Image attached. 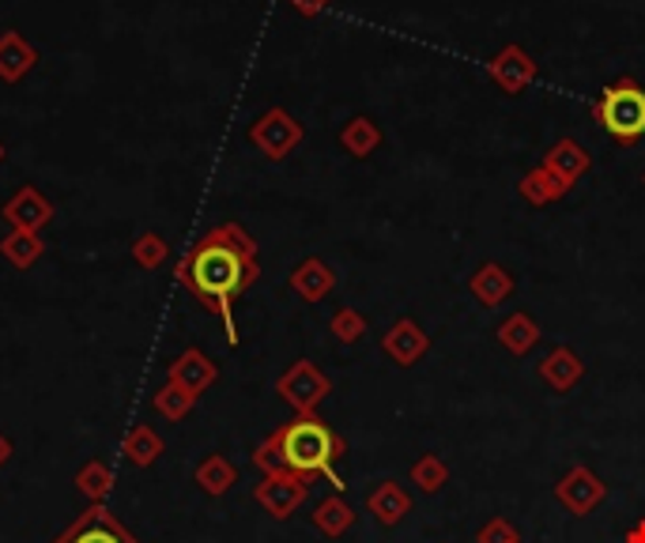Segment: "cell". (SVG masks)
Masks as SVG:
<instances>
[{
	"mask_svg": "<svg viewBox=\"0 0 645 543\" xmlns=\"http://www.w3.org/2000/svg\"><path fill=\"white\" fill-rule=\"evenodd\" d=\"M261 275L257 242L246 234L242 223H219L186 253L178 264V280L193 291V299L223 321L227 344H238L235 325V299L246 294Z\"/></svg>",
	"mask_w": 645,
	"mask_h": 543,
	"instance_id": "cell-1",
	"label": "cell"
},
{
	"mask_svg": "<svg viewBox=\"0 0 645 543\" xmlns=\"http://www.w3.org/2000/svg\"><path fill=\"white\" fill-rule=\"evenodd\" d=\"M347 453V441L329 427L325 419L313 416H294L291 422H283L280 430H272L269 438L257 446L253 464L269 472H302V476H329L333 487H344L336 476V460Z\"/></svg>",
	"mask_w": 645,
	"mask_h": 543,
	"instance_id": "cell-2",
	"label": "cell"
},
{
	"mask_svg": "<svg viewBox=\"0 0 645 543\" xmlns=\"http://www.w3.org/2000/svg\"><path fill=\"white\" fill-rule=\"evenodd\" d=\"M593 122L615 144H638L645 136V87L634 76H620L593 103Z\"/></svg>",
	"mask_w": 645,
	"mask_h": 543,
	"instance_id": "cell-3",
	"label": "cell"
},
{
	"mask_svg": "<svg viewBox=\"0 0 645 543\" xmlns=\"http://www.w3.org/2000/svg\"><path fill=\"white\" fill-rule=\"evenodd\" d=\"M302 136H306V128H302V122H294V114L283 106L264 109V114L250 125V144L272 163L288 159L294 147L302 144Z\"/></svg>",
	"mask_w": 645,
	"mask_h": 543,
	"instance_id": "cell-4",
	"label": "cell"
},
{
	"mask_svg": "<svg viewBox=\"0 0 645 543\" xmlns=\"http://www.w3.org/2000/svg\"><path fill=\"white\" fill-rule=\"evenodd\" d=\"M275 393H280L283 404H291L299 416H313L318 411V404L333 393V382H329L325 370H318V366L310 363V358H299L294 366L280 374V382H275Z\"/></svg>",
	"mask_w": 645,
	"mask_h": 543,
	"instance_id": "cell-5",
	"label": "cell"
},
{
	"mask_svg": "<svg viewBox=\"0 0 645 543\" xmlns=\"http://www.w3.org/2000/svg\"><path fill=\"white\" fill-rule=\"evenodd\" d=\"M310 494V476L302 472H291V468H283V472H269L261 483H257L253 499L261 505L269 518L275 521H288L294 510H299L302 502H306Z\"/></svg>",
	"mask_w": 645,
	"mask_h": 543,
	"instance_id": "cell-6",
	"label": "cell"
},
{
	"mask_svg": "<svg viewBox=\"0 0 645 543\" xmlns=\"http://www.w3.org/2000/svg\"><path fill=\"white\" fill-rule=\"evenodd\" d=\"M540 76V64L524 45L506 42L491 61H487V80L502 91V95H524Z\"/></svg>",
	"mask_w": 645,
	"mask_h": 543,
	"instance_id": "cell-7",
	"label": "cell"
},
{
	"mask_svg": "<svg viewBox=\"0 0 645 543\" xmlns=\"http://www.w3.org/2000/svg\"><path fill=\"white\" fill-rule=\"evenodd\" d=\"M53 543H136V540L106 505H87Z\"/></svg>",
	"mask_w": 645,
	"mask_h": 543,
	"instance_id": "cell-8",
	"label": "cell"
},
{
	"mask_svg": "<svg viewBox=\"0 0 645 543\" xmlns=\"http://www.w3.org/2000/svg\"><path fill=\"white\" fill-rule=\"evenodd\" d=\"M555 499L566 505V510L574 513V518H585V513H593L596 505L607 499V483L593 472V468L574 464L555 483Z\"/></svg>",
	"mask_w": 645,
	"mask_h": 543,
	"instance_id": "cell-9",
	"label": "cell"
},
{
	"mask_svg": "<svg viewBox=\"0 0 645 543\" xmlns=\"http://www.w3.org/2000/svg\"><path fill=\"white\" fill-rule=\"evenodd\" d=\"M0 216L8 219V227L12 230H31V234H39V230L53 219V205L34 186H23L4 200Z\"/></svg>",
	"mask_w": 645,
	"mask_h": 543,
	"instance_id": "cell-10",
	"label": "cell"
},
{
	"mask_svg": "<svg viewBox=\"0 0 645 543\" xmlns=\"http://www.w3.org/2000/svg\"><path fill=\"white\" fill-rule=\"evenodd\" d=\"M540 167L551 170L559 181H566V186L574 189L578 181L589 174V167H593V155H589L585 147L574 140V136H562V140H555L548 152L540 155Z\"/></svg>",
	"mask_w": 645,
	"mask_h": 543,
	"instance_id": "cell-11",
	"label": "cell"
},
{
	"mask_svg": "<svg viewBox=\"0 0 645 543\" xmlns=\"http://www.w3.org/2000/svg\"><path fill=\"white\" fill-rule=\"evenodd\" d=\"M430 347V336L423 333L416 317H400L389 325V333L382 336V352L393 358L396 366H416Z\"/></svg>",
	"mask_w": 645,
	"mask_h": 543,
	"instance_id": "cell-12",
	"label": "cell"
},
{
	"mask_svg": "<svg viewBox=\"0 0 645 543\" xmlns=\"http://www.w3.org/2000/svg\"><path fill=\"white\" fill-rule=\"evenodd\" d=\"M216 377H219V366L211 363L205 352H197V347H186V352L174 358L170 370H167V382H174L178 389L193 393V397L208 393L211 385H216Z\"/></svg>",
	"mask_w": 645,
	"mask_h": 543,
	"instance_id": "cell-13",
	"label": "cell"
},
{
	"mask_svg": "<svg viewBox=\"0 0 645 543\" xmlns=\"http://www.w3.org/2000/svg\"><path fill=\"white\" fill-rule=\"evenodd\" d=\"M288 283L302 302H321L336 291V272H333V264L321 261V257H306L302 264H294Z\"/></svg>",
	"mask_w": 645,
	"mask_h": 543,
	"instance_id": "cell-14",
	"label": "cell"
},
{
	"mask_svg": "<svg viewBox=\"0 0 645 543\" xmlns=\"http://www.w3.org/2000/svg\"><path fill=\"white\" fill-rule=\"evenodd\" d=\"M513 288H518V283H513V272L502 269L499 261L479 264V269L472 272V280H468V291H472V299L479 302V306H487V310L502 306V302L513 294Z\"/></svg>",
	"mask_w": 645,
	"mask_h": 543,
	"instance_id": "cell-15",
	"label": "cell"
},
{
	"mask_svg": "<svg viewBox=\"0 0 645 543\" xmlns=\"http://www.w3.org/2000/svg\"><path fill=\"white\" fill-rule=\"evenodd\" d=\"M537 374H540V382L548 385V389L570 393L585 377V363L578 358V352H570V347H551V352L540 358Z\"/></svg>",
	"mask_w": 645,
	"mask_h": 543,
	"instance_id": "cell-16",
	"label": "cell"
},
{
	"mask_svg": "<svg viewBox=\"0 0 645 543\" xmlns=\"http://www.w3.org/2000/svg\"><path fill=\"white\" fill-rule=\"evenodd\" d=\"M366 510L374 513V521L377 524H385V529H396L404 518L412 513V494L404 491L396 480H385V483H377L374 491H371V499H366Z\"/></svg>",
	"mask_w": 645,
	"mask_h": 543,
	"instance_id": "cell-17",
	"label": "cell"
},
{
	"mask_svg": "<svg viewBox=\"0 0 645 543\" xmlns=\"http://www.w3.org/2000/svg\"><path fill=\"white\" fill-rule=\"evenodd\" d=\"M495 340H499V344H502L510 355L524 358L529 352H537V344L543 340V333H540L537 317L524 314V310H518V314H510L499 328H495Z\"/></svg>",
	"mask_w": 645,
	"mask_h": 543,
	"instance_id": "cell-18",
	"label": "cell"
},
{
	"mask_svg": "<svg viewBox=\"0 0 645 543\" xmlns=\"http://www.w3.org/2000/svg\"><path fill=\"white\" fill-rule=\"evenodd\" d=\"M34 61H39V53H34L31 42H23L20 31L0 34V80L15 84V80H23L34 69Z\"/></svg>",
	"mask_w": 645,
	"mask_h": 543,
	"instance_id": "cell-19",
	"label": "cell"
},
{
	"mask_svg": "<svg viewBox=\"0 0 645 543\" xmlns=\"http://www.w3.org/2000/svg\"><path fill=\"white\" fill-rule=\"evenodd\" d=\"M518 192H521V200L524 205H532V208H548V205H555V200H562L570 192L566 181H559L551 170H543L540 163L532 167L524 178L518 181Z\"/></svg>",
	"mask_w": 645,
	"mask_h": 543,
	"instance_id": "cell-20",
	"label": "cell"
},
{
	"mask_svg": "<svg viewBox=\"0 0 645 543\" xmlns=\"http://www.w3.org/2000/svg\"><path fill=\"white\" fill-rule=\"evenodd\" d=\"M340 147H344L352 159H371L377 147H382V128H377L374 117L355 114L352 122L340 128Z\"/></svg>",
	"mask_w": 645,
	"mask_h": 543,
	"instance_id": "cell-21",
	"label": "cell"
},
{
	"mask_svg": "<svg viewBox=\"0 0 645 543\" xmlns=\"http://www.w3.org/2000/svg\"><path fill=\"white\" fill-rule=\"evenodd\" d=\"M197 483H200V491L211 494V499H223L230 487L238 483V468L230 464L223 453H208L197 464Z\"/></svg>",
	"mask_w": 645,
	"mask_h": 543,
	"instance_id": "cell-22",
	"label": "cell"
},
{
	"mask_svg": "<svg viewBox=\"0 0 645 543\" xmlns=\"http://www.w3.org/2000/svg\"><path fill=\"white\" fill-rule=\"evenodd\" d=\"M313 524H318V532H325L329 540H340L344 532H352L355 510L347 505V499H340V494H329V499H321L318 510H313Z\"/></svg>",
	"mask_w": 645,
	"mask_h": 543,
	"instance_id": "cell-23",
	"label": "cell"
},
{
	"mask_svg": "<svg viewBox=\"0 0 645 543\" xmlns=\"http://www.w3.org/2000/svg\"><path fill=\"white\" fill-rule=\"evenodd\" d=\"M122 453H125V460L128 464H136V468H152L155 460L163 457V438L155 435L147 422H141V427H133L125 435V441H122Z\"/></svg>",
	"mask_w": 645,
	"mask_h": 543,
	"instance_id": "cell-24",
	"label": "cell"
},
{
	"mask_svg": "<svg viewBox=\"0 0 645 543\" xmlns=\"http://www.w3.org/2000/svg\"><path fill=\"white\" fill-rule=\"evenodd\" d=\"M0 253H4L8 264H15V269H31V264H39V257L45 253V242L39 234H31V230H12V234L0 242Z\"/></svg>",
	"mask_w": 645,
	"mask_h": 543,
	"instance_id": "cell-25",
	"label": "cell"
},
{
	"mask_svg": "<svg viewBox=\"0 0 645 543\" xmlns=\"http://www.w3.org/2000/svg\"><path fill=\"white\" fill-rule=\"evenodd\" d=\"M110 487H114V472H110V464H103V460H87L76 472V491L87 494L91 505H103Z\"/></svg>",
	"mask_w": 645,
	"mask_h": 543,
	"instance_id": "cell-26",
	"label": "cell"
},
{
	"mask_svg": "<svg viewBox=\"0 0 645 543\" xmlns=\"http://www.w3.org/2000/svg\"><path fill=\"white\" fill-rule=\"evenodd\" d=\"M408 480L416 483L423 494H438L441 487L449 483V464L441 457H435V453H423L416 464H412Z\"/></svg>",
	"mask_w": 645,
	"mask_h": 543,
	"instance_id": "cell-27",
	"label": "cell"
},
{
	"mask_svg": "<svg viewBox=\"0 0 645 543\" xmlns=\"http://www.w3.org/2000/svg\"><path fill=\"white\" fill-rule=\"evenodd\" d=\"M152 404H155V411H159L163 419H170V422H181L193 411V404H197V397L193 393H186V389H178L174 382H167L163 385L159 393L152 397Z\"/></svg>",
	"mask_w": 645,
	"mask_h": 543,
	"instance_id": "cell-28",
	"label": "cell"
},
{
	"mask_svg": "<svg viewBox=\"0 0 645 543\" xmlns=\"http://www.w3.org/2000/svg\"><path fill=\"white\" fill-rule=\"evenodd\" d=\"M329 328H333V336L340 344H358V340L366 336V317L358 314L355 306H340L333 321H329Z\"/></svg>",
	"mask_w": 645,
	"mask_h": 543,
	"instance_id": "cell-29",
	"label": "cell"
},
{
	"mask_svg": "<svg viewBox=\"0 0 645 543\" xmlns=\"http://www.w3.org/2000/svg\"><path fill=\"white\" fill-rule=\"evenodd\" d=\"M170 257V246L163 242L159 234H141L133 242V261L141 264V269L147 272H155V269H163V261Z\"/></svg>",
	"mask_w": 645,
	"mask_h": 543,
	"instance_id": "cell-30",
	"label": "cell"
},
{
	"mask_svg": "<svg viewBox=\"0 0 645 543\" xmlns=\"http://www.w3.org/2000/svg\"><path fill=\"white\" fill-rule=\"evenodd\" d=\"M476 543H521V532L513 521L506 518H491L483 524V529L476 532Z\"/></svg>",
	"mask_w": 645,
	"mask_h": 543,
	"instance_id": "cell-31",
	"label": "cell"
},
{
	"mask_svg": "<svg viewBox=\"0 0 645 543\" xmlns=\"http://www.w3.org/2000/svg\"><path fill=\"white\" fill-rule=\"evenodd\" d=\"M288 4L294 8V12L299 15H306V20H313V15H321L325 12L329 4H333V0H288Z\"/></svg>",
	"mask_w": 645,
	"mask_h": 543,
	"instance_id": "cell-32",
	"label": "cell"
},
{
	"mask_svg": "<svg viewBox=\"0 0 645 543\" xmlns=\"http://www.w3.org/2000/svg\"><path fill=\"white\" fill-rule=\"evenodd\" d=\"M623 543H645V518H642V521H634L631 529H626Z\"/></svg>",
	"mask_w": 645,
	"mask_h": 543,
	"instance_id": "cell-33",
	"label": "cell"
},
{
	"mask_svg": "<svg viewBox=\"0 0 645 543\" xmlns=\"http://www.w3.org/2000/svg\"><path fill=\"white\" fill-rule=\"evenodd\" d=\"M8 460H12V441H8L4 435H0V468H4Z\"/></svg>",
	"mask_w": 645,
	"mask_h": 543,
	"instance_id": "cell-34",
	"label": "cell"
},
{
	"mask_svg": "<svg viewBox=\"0 0 645 543\" xmlns=\"http://www.w3.org/2000/svg\"><path fill=\"white\" fill-rule=\"evenodd\" d=\"M0 163H4V144H0Z\"/></svg>",
	"mask_w": 645,
	"mask_h": 543,
	"instance_id": "cell-35",
	"label": "cell"
},
{
	"mask_svg": "<svg viewBox=\"0 0 645 543\" xmlns=\"http://www.w3.org/2000/svg\"><path fill=\"white\" fill-rule=\"evenodd\" d=\"M642 186H645V174H642Z\"/></svg>",
	"mask_w": 645,
	"mask_h": 543,
	"instance_id": "cell-36",
	"label": "cell"
}]
</instances>
